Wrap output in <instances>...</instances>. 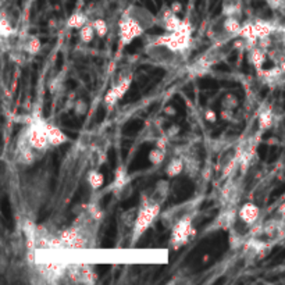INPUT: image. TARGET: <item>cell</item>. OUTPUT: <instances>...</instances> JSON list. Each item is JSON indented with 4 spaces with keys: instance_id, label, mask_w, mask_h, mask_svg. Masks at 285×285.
<instances>
[{
    "instance_id": "2",
    "label": "cell",
    "mask_w": 285,
    "mask_h": 285,
    "mask_svg": "<svg viewBox=\"0 0 285 285\" xmlns=\"http://www.w3.org/2000/svg\"><path fill=\"white\" fill-rule=\"evenodd\" d=\"M191 24L188 21H182L181 27L175 32H167L166 35L156 38L153 42L155 46H166L173 52H184L191 45Z\"/></svg>"
},
{
    "instance_id": "3",
    "label": "cell",
    "mask_w": 285,
    "mask_h": 285,
    "mask_svg": "<svg viewBox=\"0 0 285 285\" xmlns=\"http://www.w3.org/2000/svg\"><path fill=\"white\" fill-rule=\"evenodd\" d=\"M131 12V10H130ZM130 12H127L121 17L118 23V32H120V41L121 44L130 45L135 38L141 37L143 34V27L138 21L135 16H132Z\"/></svg>"
},
{
    "instance_id": "42",
    "label": "cell",
    "mask_w": 285,
    "mask_h": 285,
    "mask_svg": "<svg viewBox=\"0 0 285 285\" xmlns=\"http://www.w3.org/2000/svg\"><path fill=\"white\" fill-rule=\"evenodd\" d=\"M279 67H281V70H282V73H284L285 74V60L282 63H281V64H278Z\"/></svg>"
},
{
    "instance_id": "19",
    "label": "cell",
    "mask_w": 285,
    "mask_h": 285,
    "mask_svg": "<svg viewBox=\"0 0 285 285\" xmlns=\"http://www.w3.org/2000/svg\"><path fill=\"white\" fill-rule=\"evenodd\" d=\"M224 202L227 203H232L234 198H238V189H236V184L232 181H228L223 188V192H221Z\"/></svg>"
},
{
    "instance_id": "9",
    "label": "cell",
    "mask_w": 285,
    "mask_h": 285,
    "mask_svg": "<svg viewBox=\"0 0 285 285\" xmlns=\"http://www.w3.org/2000/svg\"><path fill=\"white\" fill-rule=\"evenodd\" d=\"M130 184V177L127 174V170H125L124 166H118L117 170H116V175H114V182H113V192L116 195H120L123 193L124 195V188L128 186Z\"/></svg>"
},
{
    "instance_id": "35",
    "label": "cell",
    "mask_w": 285,
    "mask_h": 285,
    "mask_svg": "<svg viewBox=\"0 0 285 285\" xmlns=\"http://www.w3.org/2000/svg\"><path fill=\"white\" fill-rule=\"evenodd\" d=\"M221 118H223L224 121H234V110L223 109L221 110Z\"/></svg>"
},
{
    "instance_id": "36",
    "label": "cell",
    "mask_w": 285,
    "mask_h": 285,
    "mask_svg": "<svg viewBox=\"0 0 285 285\" xmlns=\"http://www.w3.org/2000/svg\"><path fill=\"white\" fill-rule=\"evenodd\" d=\"M205 120L207 123H216L217 120V114L214 110H211V109H207L205 112Z\"/></svg>"
},
{
    "instance_id": "26",
    "label": "cell",
    "mask_w": 285,
    "mask_h": 285,
    "mask_svg": "<svg viewBox=\"0 0 285 285\" xmlns=\"http://www.w3.org/2000/svg\"><path fill=\"white\" fill-rule=\"evenodd\" d=\"M238 166H239V156L235 155V157H234V159H231V160H229L228 163L224 166L223 178H228L229 175H232Z\"/></svg>"
},
{
    "instance_id": "29",
    "label": "cell",
    "mask_w": 285,
    "mask_h": 285,
    "mask_svg": "<svg viewBox=\"0 0 285 285\" xmlns=\"http://www.w3.org/2000/svg\"><path fill=\"white\" fill-rule=\"evenodd\" d=\"M121 99L120 96H118V93L116 92V89L112 88V89H109L105 95V105L106 107H113V106L117 103L118 100Z\"/></svg>"
},
{
    "instance_id": "16",
    "label": "cell",
    "mask_w": 285,
    "mask_h": 285,
    "mask_svg": "<svg viewBox=\"0 0 285 285\" xmlns=\"http://www.w3.org/2000/svg\"><path fill=\"white\" fill-rule=\"evenodd\" d=\"M85 24H88V16L82 12H75L70 16V19L67 20V27L69 28H77L81 30Z\"/></svg>"
},
{
    "instance_id": "4",
    "label": "cell",
    "mask_w": 285,
    "mask_h": 285,
    "mask_svg": "<svg viewBox=\"0 0 285 285\" xmlns=\"http://www.w3.org/2000/svg\"><path fill=\"white\" fill-rule=\"evenodd\" d=\"M195 235V228L192 227V218L191 216H184L180 220H177L173 227V232H171V245L174 249H178L184 246L188 241Z\"/></svg>"
},
{
    "instance_id": "32",
    "label": "cell",
    "mask_w": 285,
    "mask_h": 285,
    "mask_svg": "<svg viewBox=\"0 0 285 285\" xmlns=\"http://www.w3.org/2000/svg\"><path fill=\"white\" fill-rule=\"evenodd\" d=\"M135 220H137V211L134 210V209H131V210L125 211L124 214H123V221L125 223V225L134 227V224H135Z\"/></svg>"
},
{
    "instance_id": "23",
    "label": "cell",
    "mask_w": 285,
    "mask_h": 285,
    "mask_svg": "<svg viewBox=\"0 0 285 285\" xmlns=\"http://www.w3.org/2000/svg\"><path fill=\"white\" fill-rule=\"evenodd\" d=\"M95 34H96V31H95V28H93V24L92 23H88V24L84 25L80 30L81 41H82L84 44H91L93 41Z\"/></svg>"
},
{
    "instance_id": "5",
    "label": "cell",
    "mask_w": 285,
    "mask_h": 285,
    "mask_svg": "<svg viewBox=\"0 0 285 285\" xmlns=\"http://www.w3.org/2000/svg\"><path fill=\"white\" fill-rule=\"evenodd\" d=\"M39 274L45 278V281L48 282H57L59 279L62 278L63 275H66L67 271V263H63V261H56V260H49V261H38L35 263Z\"/></svg>"
},
{
    "instance_id": "11",
    "label": "cell",
    "mask_w": 285,
    "mask_h": 285,
    "mask_svg": "<svg viewBox=\"0 0 285 285\" xmlns=\"http://www.w3.org/2000/svg\"><path fill=\"white\" fill-rule=\"evenodd\" d=\"M254 25V32H256V37L257 39H263L267 37H273L275 32L278 31V28L270 23V21H264V20H256L253 23Z\"/></svg>"
},
{
    "instance_id": "20",
    "label": "cell",
    "mask_w": 285,
    "mask_h": 285,
    "mask_svg": "<svg viewBox=\"0 0 285 285\" xmlns=\"http://www.w3.org/2000/svg\"><path fill=\"white\" fill-rule=\"evenodd\" d=\"M281 231H282V223L278 220H270L263 225V234H266L270 238L278 235Z\"/></svg>"
},
{
    "instance_id": "25",
    "label": "cell",
    "mask_w": 285,
    "mask_h": 285,
    "mask_svg": "<svg viewBox=\"0 0 285 285\" xmlns=\"http://www.w3.org/2000/svg\"><path fill=\"white\" fill-rule=\"evenodd\" d=\"M130 85H131V77H123V78H120L118 82L114 85V89H116V92L118 93V96L120 98H123L127 91L130 89Z\"/></svg>"
},
{
    "instance_id": "27",
    "label": "cell",
    "mask_w": 285,
    "mask_h": 285,
    "mask_svg": "<svg viewBox=\"0 0 285 285\" xmlns=\"http://www.w3.org/2000/svg\"><path fill=\"white\" fill-rule=\"evenodd\" d=\"M93 24V28H95V31H96V35L99 38H105L107 35V32H109V27L106 24V21L103 19H96L95 21L92 23Z\"/></svg>"
},
{
    "instance_id": "12",
    "label": "cell",
    "mask_w": 285,
    "mask_h": 285,
    "mask_svg": "<svg viewBox=\"0 0 285 285\" xmlns=\"http://www.w3.org/2000/svg\"><path fill=\"white\" fill-rule=\"evenodd\" d=\"M267 52L264 49H261L260 46H254L249 50V62L253 66L256 70H261L263 64L266 62Z\"/></svg>"
},
{
    "instance_id": "38",
    "label": "cell",
    "mask_w": 285,
    "mask_h": 285,
    "mask_svg": "<svg viewBox=\"0 0 285 285\" xmlns=\"http://www.w3.org/2000/svg\"><path fill=\"white\" fill-rule=\"evenodd\" d=\"M178 132H180V127H178V125H171V127L167 130V137L174 138Z\"/></svg>"
},
{
    "instance_id": "22",
    "label": "cell",
    "mask_w": 285,
    "mask_h": 285,
    "mask_svg": "<svg viewBox=\"0 0 285 285\" xmlns=\"http://www.w3.org/2000/svg\"><path fill=\"white\" fill-rule=\"evenodd\" d=\"M41 48H42V45H41V41L37 37H28L24 45H23V49L30 55H37L38 52L41 50Z\"/></svg>"
},
{
    "instance_id": "15",
    "label": "cell",
    "mask_w": 285,
    "mask_h": 285,
    "mask_svg": "<svg viewBox=\"0 0 285 285\" xmlns=\"http://www.w3.org/2000/svg\"><path fill=\"white\" fill-rule=\"evenodd\" d=\"M274 114L271 109H264L263 112L259 114V118H257V124H259V130L266 131L270 130L274 124Z\"/></svg>"
},
{
    "instance_id": "33",
    "label": "cell",
    "mask_w": 285,
    "mask_h": 285,
    "mask_svg": "<svg viewBox=\"0 0 285 285\" xmlns=\"http://www.w3.org/2000/svg\"><path fill=\"white\" fill-rule=\"evenodd\" d=\"M229 242H231V246H232V248H238V246H241V245H245L243 236H241L239 234H236L235 231H231Z\"/></svg>"
},
{
    "instance_id": "18",
    "label": "cell",
    "mask_w": 285,
    "mask_h": 285,
    "mask_svg": "<svg viewBox=\"0 0 285 285\" xmlns=\"http://www.w3.org/2000/svg\"><path fill=\"white\" fill-rule=\"evenodd\" d=\"M98 275L93 271L92 266L89 264H81V282L84 284H95Z\"/></svg>"
},
{
    "instance_id": "10",
    "label": "cell",
    "mask_w": 285,
    "mask_h": 285,
    "mask_svg": "<svg viewBox=\"0 0 285 285\" xmlns=\"http://www.w3.org/2000/svg\"><path fill=\"white\" fill-rule=\"evenodd\" d=\"M45 130H46V135L49 138L50 146H60V145H63V143H66L69 141V139H67V135H66L59 127H56V125L46 123Z\"/></svg>"
},
{
    "instance_id": "31",
    "label": "cell",
    "mask_w": 285,
    "mask_h": 285,
    "mask_svg": "<svg viewBox=\"0 0 285 285\" xmlns=\"http://www.w3.org/2000/svg\"><path fill=\"white\" fill-rule=\"evenodd\" d=\"M73 109H74V113L78 116V117H82V116H85L88 112V105L85 100L82 99H78L74 102V106H73Z\"/></svg>"
},
{
    "instance_id": "41",
    "label": "cell",
    "mask_w": 285,
    "mask_h": 285,
    "mask_svg": "<svg viewBox=\"0 0 285 285\" xmlns=\"http://www.w3.org/2000/svg\"><path fill=\"white\" fill-rule=\"evenodd\" d=\"M278 213L281 216H285V202L278 207Z\"/></svg>"
},
{
    "instance_id": "17",
    "label": "cell",
    "mask_w": 285,
    "mask_h": 285,
    "mask_svg": "<svg viewBox=\"0 0 285 285\" xmlns=\"http://www.w3.org/2000/svg\"><path fill=\"white\" fill-rule=\"evenodd\" d=\"M235 216H236L235 210L224 211L223 214L217 218L216 224L220 227V228H225V229L231 228L232 224H234V221H235Z\"/></svg>"
},
{
    "instance_id": "1",
    "label": "cell",
    "mask_w": 285,
    "mask_h": 285,
    "mask_svg": "<svg viewBox=\"0 0 285 285\" xmlns=\"http://www.w3.org/2000/svg\"><path fill=\"white\" fill-rule=\"evenodd\" d=\"M159 214H160V203H157L156 200L142 199L141 207L138 210L137 220H135V224L132 227V236H131L132 245L137 243L138 239L153 224V221L159 217Z\"/></svg>"
},
{
    "instance_id": "40",
    "label": "cell",
    "mask_w": 285,
    "mask_h": 285,
    "mask_svg": "<svg viewBox=\"0 0 285 285\" xmlns=\"http://www.w3.org/2000/svg\"><path fill=\"white\" fill-rule=\"evenodd\" d=\"M164 113H166L167 116H174V114H175V109H174V107H171V106H168V107H166V109H164Z\"/></svg>"
},
{
    "instance_id": "28",
    "label": "cell",
    "mask_w": 285,
    "mask_h": 285,
    "mask_svg": "<svg viewBox=\"0 0 285 285\" xmlns=\"http://www.w3.org/2000/svg\"><path fill=\"white\" fill-rule=\"evenodd\" d=\"M14 32L16 31H14V28L12 27V23L7 20V17L5 16V13H3V16H2V30H0V34H2V37L3 38L12 37Z\"/></svg>"
},
{
    "instance_id": "34",
    "label": "cell",
    "mask_w": 285,
    "mask_h": 285,
    "mask_svg": "<svg viewBox=\"0 0 285 285\" xmlns=\"http://www.w3.org/2000/svg\"><path fill=\"white\" fill-rule=\"evenodd\" d=\"M63 89V84L60 78H53L49 82V91L52 95H57Z\"/></svg>"
},
{
    "instance_id": "30",
    "label": "cell",
    "mask_w": 285,
    "mask_h": 285,
    "mask_svg": "<svg viewBox=\"0 0 285 285\" xmlns=\"http://www.w3.org/2000/svg\"><path fill=\"white\" fill-rule=\"evenodd\" d=\"M221 106H223V109L234 110L236 106H238V99H236V96H234L232 93L225 95L223 98V100H221Z\"/></svg>"
},
{
    "instance_id": "39",
    "label": "cell",
    "mask_w": 285,
    "mask_h": 285,
    "mask_svg": "<svg viewBox=\"0 0 285 285\" xmlns=\"http://www.w3.org/2000/svg\"><path fill=\"white\" fill-rule=\"evenodd\" d=\"M171 10H173L175 14H178V13L182 12V5H181V2H178V0H175V2H173L171 3Z\"/></svg>"
},
{
    "instance_id": "7",
    "label": "cell",
    "mask_w": 285,
    "mask_h": 285,
    "mask_svg": "<svg viewBox=\"0 0 285 285\" xmlns=\"http://www.w3.org/2000/svg\"><path fill=\"white\" fill-rule=\"evenodd\" d=\"M257 75H259V78H260L264 84L267 85H278L279 82L282 81V78L285 77V74L282 73V70L279 66L275 64V67L273 69H268V70H257Z\"/></svg>"
},
{
    "instance_id": "6",
    "label": "cell",
    "mask_w": 285,
    "mask_h": 285,
    "mask_svg": "<svg viewBox=\"0 0 285 285\" xmlns=\"http://www.w3.org/2000/svg\"><path fill=\"white\" fill-rule=\"evenodd\" d=\"M238 217L241 218L242 223H245L246 225H253V224L257 223L259 217H260V209L254 203H245L242 206L239 211H238Z\"/></svg>"
},
{
    "instance_id": "8",
    "label": "cell",
    "mask_w": 285,
    "mask_h": 285,
    "mask_svg": "<svg viewBox=\"0 0 285 285\" xmlns=\"http://www.w3.org/2000/svg\"><path fill=\"white\" fill-rule=\"evenodd\" d=\"M84 234V231H82V227H71V228H67L62 231L59 236L62 238L63 243H64V248L66 249H74L75 248V243L77 241L80 239V236Z\"/></svg>"
},
{
    "instance_id": "24",
    "label": "cell",
    "mask_w": 285,
    "mask_h": 285,
    "mask_svg": "<svg viewBox=\"0 0 285 285\" xmlns=\"http://www.w3.org/2000/svg\"><path fill=\"white\" fill-rule=\"evenodd\" d=\"M166 159V150L164 149H160L156 146L155 149H152L149 152V161L153 164V166H160L161 163Z\"/></svg>"
},
{
    "instance_id": "37",
    "label": "cell",
    "mask_w": 285,
    "mask_h": 285,
    "mask_svg": "<svg viewBox=\"0 0 285 285\" xmlns=\"http://www.w3.org/2000/svg\"><path fill=\"white\" fill-rule=\"evenodd\" d=\"M168 139H170V138H168L167 135H166V137L159 138V139H157V142H156V146L166 150V149H167V145H168Z\"/></svg>"
},
{
    "instance_id": "13",
    "label": "cell",
    "mask_w": 285,
    "mask_h": 285,
    "mask_svg": "<svg viewBox=\"0 0 285 285\" xmlns=\"http://www.w3.org/2000/svg\"><path fill=\"white\" fill-rule=\"evenodd\" d=\"M223 28L224 32L228 34L229 38H234V37H239L242 25L241 23H239V20L236 19V17H227V19L224 20Z\"/></svg>"
},
{
    "instance_id": "21",
    "label": "cell",
    "mask_w": 285,
    "mask_h": 285,
    "mask_svg": "<svg viewBox=\"0 0 285 285\" xmlns=\"http://www.w3.org/2000/svg\"><path fill=\"white\" fill-rule=\"evenodd\" d=\"M88 184L91 185L92 189H99V188H102L103 184H105V177H103V174L99 173V171H96V170L89 171V174H88Z\"/></svg>"
},
{
    "instance_id": "14",
    "label": "cell",
    "mask_w": 285,
    "mask_h": 285,
    "mask_svg": "<svg viewBox=\"0 0 285 285\" xmlns=\"http://www.w3.org/2000/svg\"><path fill=\"white\" fill-rule=\"evenodd\" d=\"M184 170H185V161H184V159L182 157H173L167 164V167H166V174H167V177H170V178H174V177L180 175Z\"/></svg>"
}]
</instances>
